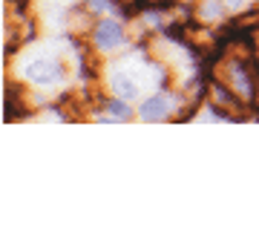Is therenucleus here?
<instances>
[{
  "label": "nucleus",
  "instance_id": "nucleus-1",
  "mask_svg": "<svg viewBox=\"0 0 259 245\" xmlns=\"http://www.w3.org/2000/svg\"><path fill=\"white\" fill-rule=\"evenodd\" d=\"M26 78L35 81V84H52L61 78V64L52 61V58H37L26 66Z\"/></svg>",
  "mask_w": 259,
  "mask_h": 245
},
{
  "label": "nucleus",
  "instance_id": "nucleus-2",
  "mask_svg": "<svg viewBox=\"0 0 259 245\" xmlns=\"http://www.w3.org/2000/svg\"><path fill=\"white\" fill-rule=\"evenodd\" d=\"M121 40H124L121 23H115V20H101V23L95 26V44H98L101 49H112V47H118Z\"/></svg>",
  "mask_w": 259,
  "mask_h": 245
},
{
  "label": "nucleus",
  "instance_id": "nucleus-3",
  "mask_svg": "<svg viewBox=\"0 0 259 245\" xmlns=\"http://www.w3.org/2000/svg\"><path fill=\"white\" fill-rule=\"evenodd\" d=\"M139 115H141V118H147V121L164 118V115H167V98H164V95H153V98H147V101L141 104Z\"/></svg>",
  "mask_w": 259,
  "mask_h": 245
},
{
  "label": "nucleus",
  "instance_id": "nucleus-4",
  "mask_svg": "<svg viewBox=\"0 0 259 245\" xmlns=\"http://www.w3.org/2000/svg\"><path fill=\"white\" fill-rule=\"evenodd\" d=\"M112 90H115L121 98H136V95H139V87L133 84V78L124 75V72H118V75L112 78Z\"/></svg>",
  "mask_w": 259,
  "mask_h": 245
},
{
  "label": "nucleus",
  "instance_id": "nucleus-5",
  "mask_svg": "<svg viewBox=\"0 0 259 245\" xmlns=\"http://www.w3.org/2000/svg\"><path fill=\"white\" fill-rule=\"evenodd\" d=\"M110 110H112V115H118V118H130V107H127V104L112 101V104H110Z\"/></svg>",
  "mask_w": 259,
  "mask_h": 245
}]
</instances>
